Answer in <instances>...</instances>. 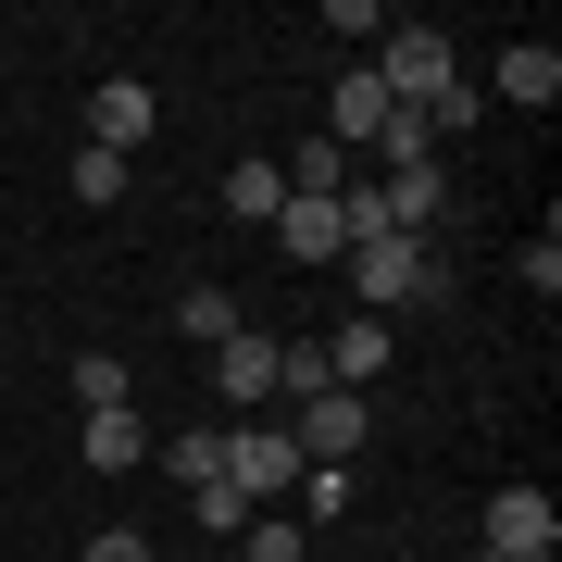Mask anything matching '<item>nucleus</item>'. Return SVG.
Wrapping results in <instances>:
<instances>
[{
  "instance_id": "11",
  "label": "nucleus",
  "mask_w": 562,
  "mask_h": 562,
  "mask_svg": "<svg viewBox=\"0 0 562 562\" xmlns=\"http://www.w3.org/2000/svg\"><path fill=\"white\" fill-rule=\"evenodd\" d=\"M276 250L288 262H350L338 250V201H276Z\"/></svg>"
},
{
  "instance_id": "14",
  "label": "nucleus",
  "mask_w": 562,
  "mask_h": 562,
  "mask_svg": "<svg viewBox=\"0 0 562 562\" xmlns=\"http://www.w3.org/2000/svg\"><path fill=\"white\" fill-rule=\"evenodd\" d=\"M238 562H313V525L301 513H250L238 525Z\"/></svg>"
},
{
  "instance_id": "10",
  "label": "nucleus",
  "mask_w": 562,
  "mask_h": 562,
  "mask_svg": "<svg viewBox=\"0 0 562 562\" xmlns=\"http://www.w3.org/2000/svg\"><path fill=\"white\" fill-rule=\"evenodd\" d=\"M76 462H88V475H138V462H150L138 401H125V413H88V425H76Z\"/></svg>"
},
{
  "instance_id": "2",
  "label": "nucleus",
  "mask_w": 562,
  "mask_h": 562,
  "mask_svg": "<svg viewBox=\"0 0 562 562\" xmlns=\"http://www.w3.org/2000/svg\"><path fill=\"white\" fill-rule=\"evenodd\" d=\"M225 487H238L250 513H276L288 487H301V450H288V425H225Z\"/></svg>"
},
{
  "instance_id": "9",
  "label": "nucleus",
  "mask_w": 562,
  "mask_h": 562,
  "mask_svg": "<svg viewBox=\"0 0 562 562\" xmlns=\"http://www.w3.org/2000/svg\"><path fill=\"white\" fill-rule=\"evenodd\" d=\"M487 88H501V101H525V113H550V101H562V50H550V38H501Z\"/></svg>"
},
{
  "instance_id": "19",
  "label": "nucleus",
  "mask_w": 562,
  "mask_h": 562,
  "mask_svg": "<svg viewBox=\"0 0 562 562\" xmlns=\"http://www.w3.org/2000/svg\"><path fill=\"white\" fill-rule=\"evenodd\" d=\"M76 413H125V362H113V350L76 362Z\"/></svg>"
},
{
  "instance_id": "1",
  "label": "nucleus",
  "mask_w": 562,
  "mask_h": 562,
  "mask_svg": "<svg viewBox=\"0 0 562 562\" xmlns=\"http://www.w3.org/2000/svg\"><path fill=\"white\" fill-rule=\"evenodd\" d=\"M350 288H362V313H375V325H401L413 301H438V288H450V262L425 250V238H362V250H350Z\"/></svg>"
},
{
  "instance_id": "15",
  "label": "nucleus",
  "mask_w": 562,
  "mask_h": 562,
  "mask_svg": "<svg viewBox=\"0 0 562 562\" xmlns=\"http://www.w3.org/2000/svg\"><path fill=\"white\" fill-rule=\"evenodd\" d=\"M176 338L225 350V338H238V301H225V288H176Z\"/></svg>"
},
{
  "instance_id": "4",
  "label": "nucleus",
  "mask_w": 562,
  "mask_h": 562,
  "mask_svg": "<svg viewBox=\"0 0 562 562\" xmlns=\"http://www.w3.org/2000/svg\"><path fill=\"white\" fill-rule=\"evenodd\" d=\"M550 538H562L550 487H501V501H487V538H475V550H501V562H550Z\"/></svg>"
},
{
  "instance_id": "7",
  "label": "nucleus",
  "mask_w": 562,
  "mask_h": 562,
  "mask_svg": "<svg viewBox=\"0 0 562 562\" xmlns=\"http://www.w3.org/2000/svg\"><path fill=\"white\" fill-rule=\"evenodd\" d=\"M150 125H162V101H150L138 76H101V88H88V150H113V162H125Z\"/></svg>"
},
{
  "instance_id": "22",
  "label": "nucleus",
  "mask_w": 562,
  "mask_h": 562,
  "mask_svg": "<svg viewBox=\"0 0 562 562\" xmlns=\"http://www.w3.org/2000/svg\"><path fill=\"white\" fill-rule=\"evenodd\" d=\"M462 562H501V550H462Z\"/></svg>"
},
{
  "instance_id": "16",
  "label": "nucleus",
  "mask_w": 562,
  "mask_h": 562,
  "mask_svg": "<svg viewBox=\"0 0 562 562\" xmlns=\"http://www.w3.org/2000/svg\"><path fill=\"white\" fill-rule=\"evenodd\" d=\"M288 501H301V525H338V513H350V462H301Z\"/></svg>"
},
{
  "instance_id": "13",
  "label": "nucleus",
  "mask_w": 562,
  "mask_h": 562,
  "mask_svg": "<svg viewBox=\"0 0 562 562\" xmlns=\"http://www.w3.org/2000/svg\"><path fill=\"white\" fill-rule=\"evenodd\" d=\"M150 462H162L176 487H213V475H225V425H188V438H150Z\"/></svg>"
},
{
  "instance_id": "6",
  "label": "nucleus",
  "mask_w": 562,
  "mask_h": 562,
  "mask_svg": "<svg viewBox=\"0 0 562 562\" xmlns=\"http://www.w3.org/2000/svg\"><path fill=\"white\" fill-rule=\"evenodd\" d=\"M313 350H325V387H350V401H362V387H375L387 362H401V325H375V313H350L338 338H313Z\"/></svg>"
},
{
  "instance_id": "8",
  "label": "nucleus",
  "mask_w": 562,
  "mask_h": 562,
  "mask_svg": "<svg viewBox=\"0 0 562 562\" xmlns=\"http://www.w3.org/2000/svg\"><path fill=\"white\" fill-rule=\"evenodd\" d=\"M213 387H225V413H238V425H250L262 401H276V338H250V325H238V338H225V350H213Z\"/></svg>"
},
{
  "instance_id": "3",
  "label": "nucleus",
  "mask_w": 562,
  "mask_h": 562,
  "mask_svg": "<svg viewBox=\"0 0 562 562\" xmlns=\"http://www.w3.org/2000/svg\"><path fill=\"white\" fill-rule=\"evenodd\" d=\"M375 438V401H350V387H313V401H288V450L301 462H350Z\"/></svg>"
},
{
  "instance_id": "21",
  "label": "nucleus",
  "mask_w": 562,
  "mask_h": 562,
  "mask_svg": "<svg viewBox=\"0 0 562 562\" xmlns=\"http://www.w3.org/2000/svg\"><path fill=\"white\" fill-rule=\"evenodd\" d=\"M88 562H150V538H138V525H101V538H88Z\"/></svg>"
},
{
  "instance_id": "17",
  "label": "nucleus",
  "mask_w": 562,
  "mask_h": 562,
  "mask_svg": "<svg viewBox=\"0 0 562 562\" xmlns=\"http://www.w3.org/2000/svg\"><path fill=\"white\" fill-rule=\"evenodd\" d=\"M63 188H76L88 213H113V201H125V162H113V150H76V162H63Z\"/></svg>"
},
{
  "instance_id": "5",
  "label": "nucleus",
  "mask_w": 562,
  "mask_h": 562,
  "mask_svg": "<svg viewBox=\"0 0 562 562\" xmlns=\"http://www.w3.org/2000/svg\"><path fill=\"white\" fill-rule=\"evenodd\" d=\"M387 125H401V101L375 88V63H338V101H325V138H338V150H375Z\"/></svg>"
},
{
  "instance_id": "12",
  "label": "nucleus",
  "mask_w": 562,
  "mask_h": 562,
  "mask_svg": "<svg viewBox=\"0 0 562 562\" xmlns=\"http://www.w3.org/2000/svg\"><path fill=\"white\" fill-rule=\"evenodd\" d=\"M276 201H288V176H276L262 150H238V162H225V213H238V225H276Z\"/></svg>"
},
{
  "instance_id": "18",
  "label": "nucleus",
  "mask_w": 562,
  "mask_h": 562,
  "mask_svg": "<svg viewBox=\"0 0 562 562\" xmlns=\"http://www.w3.org/2000/svg\"><path fill=\"white\" fill-rule=\"evenodd\" d=\"M188 525H201V538H225V550H238V525H250V501H238V487H188Z\"/></svg>"
},
{
  "instance_id": "20",
  "label": "nucleus",
  "mask_w": 562,
  "mask_h": 562,
  "mask_svg": "<svg viewBox=\"0 0 562 562\" xmlns=\"http://www.w3.org/2000/svg\"><path fill=\"white\" fill-rule=\"evenodd\" d=\"M387 25H401V13H387V0H325V38H362V50H375Z\"/></svg>"
}]
</instances>
